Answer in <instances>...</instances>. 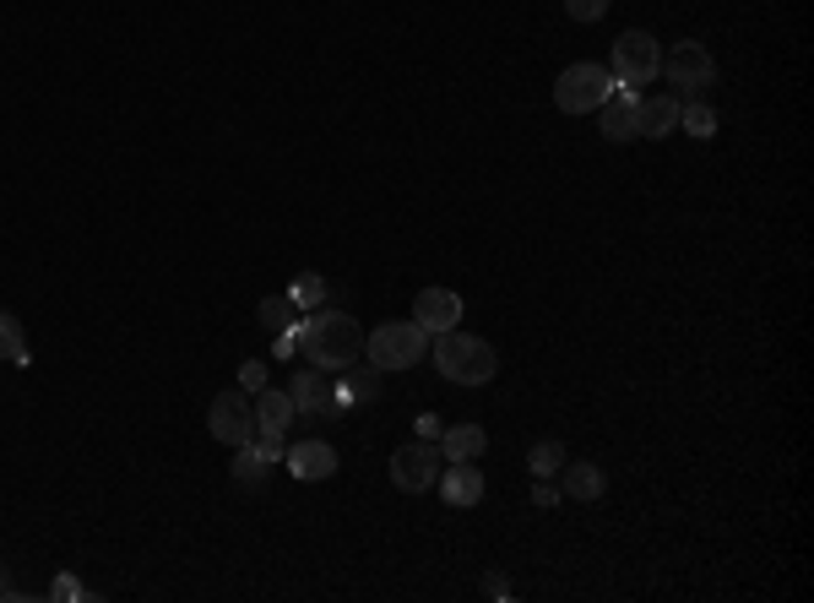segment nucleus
<instances>
[{
	"instance_id": "nucleus-21",
	"label": "nucleus",
	"mask_w": 814,
	"mask_h": 603,
	"mask_svg": "<svg viewBox=\"0 0 814 603\" xmlns=\"http://www.w3.org/2000/svg\"><path fill=\"white\" fill-rule=\"evenodd\" d=\"M255 321H261L266 332H288V327L299 321V310H294V299H288V294H277V299H261Z\"/></svg>"
},
{
	"instance_id": "nucleus-30",
	"label": "nucleus",
	"mask_w": 814,
	"mask_h": 603,
	"mask_svg": "<svg viewBox=\"0 0 814 603\" xmlns=\"http://www.w3.org/2000/svg\"><path fill=\"white\" fill-rule=\"evenodd\" d=\"M419 435H424V441H440V419H435V413H424V419H419Z\"/></svg>"
},
{
	"instance_id": "nucleus-14",
	"label": "nucleus",
	"mask_w": 814,
	"mask_h": 603,
	"mask_svg": "<svg viewBox=\"0 0 814 603\" xmlns=\"http://www.w3.org/2000/svg\"><path fill=\"white\" fill-rule=\"evenodd\" d=\"M635 126H641V136H668V131H679V98H674V93H657V98H635Z\"/></svg>"
},
{
	"instance_id": "nucleus-1",
	"label": "nucleus",
	"mask_w": 814,
	"mask_h": 603,
	"mask_svg": "<svg viewBox=\"0 0 814 603\" xmlns=\"http://www.w3.org/2000/svg\"><path fill=\"white\" fill-rule=\"evenodd\" d=\"M294 337L305 342L315 370H348L353 359H364V327L348 310H310L305 321H294Z\"/></svg>"
},
{
	"instance_id": "nucleus-24",
	"label": "nucleus",
	"mask_w": 814,
	"mask_h": 603,
	"mask_svg": "<svg viewBox=\"0 0 814 603\" xmlns=\"http://www.w3.org/2000/svg\"><path fill=\"white\" fill-rule=\"evenodd\" d=\"M527 468H532V478H554L564 468V446L560 441H538L532 457H527Z\"/></svg>"
},
{
	"instance_id": "nucleus-32",
	"label": "nucleus",
	"mask_w": 814,
	"mask_h": 603,
	"mask_svg": "<svg viewBox=\"0 0 814 603\" xmlns=\"http://www.w3.org/2000/svg\"><path fill=\"white\" fill-rule=\"evenodd\" d=\"M0 599H11V588H6V571H0Z\"/></svg>"
},
{
	"instance_id": "nucleus-15",
	"label": "nucleus",
	"mask_w": 814,
	"mask_h": 603,
	"mask_svg": "<svg viewBox=\"0 0 814 603\" xmlns=\"http://www.w3.org/2000/svg\"><path fill=\"white\" fill-rule=\"evenodd\" d=\"M554 478H560V495H570V500H603L609 495V478L598 463H564Z\"/></svg>"
},
{
	"instance_id": "nucleus-4",
	"label": "nucleus",
	"mask_w": 814,
	"mask_h": 603,
	"mask_svg": "<svg viewBox=\"0 0 814 603\" xmlns=\"http://www.w3.org/2000/svg\"><path fill=\"white\" fill-rule=\"evenodd\" d=\"M614 98V71L598 66V61H575V66L560 71L554 82V104L564 115H586V109H603Z\"/></svg>"
},
{
	"instance_id": "nucleus-3",
	"label": "nucleus",
	"mask_w": 814,
	"mask_h": 603,
	"mask_svg": "<svg viewBox=\"0 0 814 603\" xmlns=\"http://www.w3.org/2000/svg\"><path fill=\"white\" fill-rule=\"evenodd\" d=\"M364 359L376 364L380 375H391V370H413V364L430 359V332H424L419 321H385V327H376V332H364Z\"/></svg>"
},
{
	"instance_id": "nucleus-18",
	"label": "nucleus",
	"mask_w": 814,
	"mask_h": 603,
	"mask_svg": "<svg viewBox=\"0 0 814 603\" xmlns=\"http://www.w3.org/2000/svg\"><path fill=\"white\" fill-rule=\"evenodd\" d=\"M603 136L609 141H635L641 136V126H635V93H620V98L603 104Z\"/></svg>"
},
{
	"instance_id": "nucleus-2",
	"label": "nucleus",
	"mask_w": 814,
	"mask_h": 603,
	"mask_svg": "<svg viewBox=\"0 0 814 603\" xmlns=\"http://www.w3.org/2000/svg\"><path fill=\"white\" fill-rule=\"evenodd\" d=\"M430 353H435L440 381H451V387H484L500 370V359H495V348L484 337H467V332H456V327L430 337Z\"/></svg>"
},
{
	"instance_id": "nucleus-10",
	"label": "nucleus",
	"mask_w": 814,
	"mask_h": 603,
	"mask_svg": "<svg viewBox=\"0 0 814 603\" xmlns=\"http://www.w3.org/2000/svg\"><path fill=\"white\" fill-rule=\"evenodd\" d=\"M462 294H451V288H424L419 299H413V321L424 327L430 337H440V332H451L456 321H462Z\"/></svg>"
},
{
	"instance_id": "nucleus-5",
	"label": "nucleus",
	"mask_w": 814,
	"mask_h": 603,
	"mask_svg": "<svg viewBox=\"0 0 814 603\" xmlns=\"http://www.w3.org/2000/svg\"><path fill=\"white\" fill-rule=\"evenodd\" d=\"M609 71L620 87H646L652 76H663V50L646 28H630L614 39V55H609Z\"/></svg>"
},
{
	"instance_id": "nucleus-9",
	"label": "nucleus",
	"mask_w": 814,
	"mask_h": 603,
	"mask_svg": "<svg viewBox=\"0 0 814 603\" xmlns=\"http://www.w3.org/2000/svg\"><path fill=\"white\" fill-rule=\"evenodd\" d=\"M288 398H294V413H310V419H337L342 413L337 381H326V370H299L294 387H288Z\"/></svg>"
},
{
	"instance_id": "nucleus-20",
	"label": "nucleus",
	"mask_w": 814,
	"mask_h": 603,
	"mask_svg": "<svg viewBox=\"0 0 814 603\" xmlns=\"http://www.w3.org/2000/svg\"><path fill=\"white\" fill-rule=\"evenodd\" d=\"M679 126L706 141V136H717V109H711L706 98H679Z\"/></svg>"
},
{
	"instance_id": "nucleus-7",
	"label": "nucleus",
	"mask_w": 814,
	"mask_h": 603,
	"mask_svg": "<svg viewBox=\"0 0 814 603\" xmlns=\"http://www.w3.org/2000/svg\"><path fill=\"white\" fill-rule=\"evenodd\" d=\"M663 76H668L685 98H706V87L717 82V61H711L706 44L685 39V44H674V50L663 55Z\"/></svg>"
},
{
	"instance_id": "nucleus-12",
	"label": "nucleus",
	"mask_w": 814,
	"mask_h": 603,
	"mask_svg": "<svg viewBox=\"0 0 814 603\" xmlns=\"http://www.w3.org/2000/svg\"><path fill=\"white\" fill-rule=\"evenodd\" d=\"M435 484H440V500H445V506H456V511L484 500V473L473 468V463H451V468H440Z\"/></svg>"
},
{
	"instance_id": "nucleus-28",
	"label": "nucleus",
	"mask_w": 814,
	"mask_h": 603,
	"mask_svg": "<svg viewBox=\"0 0 814 603\" xmlns=\"http://www.w3.org/2000/svg\"><path fill=\"white\" fill-rule=\"evenodd\" d=\"M50 599H61V603H76V599H87V588L76 582V576H55V588H50Z\"/></svg>"
},
{
	"instance_id": "nucleus-22",
	"label": "nucleus",
	"mask_w": 814,
	"mask_h": 603,
	"mask_svg": "<svg viewBox=\"0 0 814 603\" xmlns=\"http://www.w3.org/2000/svg\"><path fill=\"white\" fill-rule=\"evenodd\" d=\"M0 359H11V364H28L33 359L28 353V337H22V321L6 316V310H0Z\"/></svg>"
},
{
	"instance_id": "nucleus-8",
	"label": "nucleus",
	"mask_w": 814,
	"mask_h": 603,
	"mask_svg": "<svg viewBox=\"0 0 814 603\" xmlns=\"http://www.w3.org/2000/svg\"><path fill=\"white\" fill-rule=\"evenodd\" d=\"M440 463H445V457H440L435 441H408V446L391 452V484H397L402 495H424V489H435Z\"/></svg>"
},
{
	"instance_id": "nucleus-19",
	"label": "nucleus",
	"mask_w": 814,
	"mask_h": 603,
	"mask_svg": "<svg viewBox=\"0 0 814 603\" xmlns=\"http://www.w3.org/2000/svg\"><path fill=\"white\" fill-rule=\"evenodd\" d=\"M266 468H272V463H266L255 446H234V468H229V478H234L240 489H261V484H266Z\"/></svg>"
},
{
	"instance_id": "nucleus-29",
	"label": "nucleus",
	"mask_w": 814,
	"mask_h": 603,
	"mask_svg": "<svg viewBox=\"0 0 814 603\" xmlns=\"http://www.w3.org/2000/svg\"><path fill=\"white\" fill-rule=\"evenodd\" d=\"M532 500H538V506H560V484H554V478H538V484H532Z\"/></svg>"
},
{
	"instance_id": "nucleus-26",
	"label": "nucleus",
	"mask_w": 814,
	"mask_h": 603,
	"mask_svg": "<svg viewBox=\"0 0 814 603\" xmlns=\"http://www.w3.org/2000/svg\"><path fill=\"white\" fill-rule=\"evenodd\" d=\"M251 446L261 452V457H266V463H277V457L288 452V441H283L277 430H255V435H251Z\"/></svg>"
},
{
	"instance_id": "nucleus-31",
	"label": "nucleus",
	"mask_w": 814,
	"mask_h": 603,
	"mask_svg": "<svg viewBox=\"0 0 814 603\" xmlns=\"http://www.w3.org/2000/svg\"><path fill=\"white\" fill-rule=\"evenodd\" d=\"M484 593H489V599H510V582H505V576H489Z\"/></svg>"
},
{
	"instance_id": "nucleus-11",
	"label": "nucleus",
	"mask_w": 814,
	"mask_h": 603,
	"mask_svg": "<svg viewBox=\"0 0 814 603\" xmlns=\"http://www.w3.org/2000/svg\"><path fill=\"white\" fill-rule=\"evenodd\" d=\"M283 463H288L294 478H305V484H326L337 473V446L331 441H294L283 452Z\"/></svg>"
},
{
	"instance_id": "nucleus-17",
	"label": "nucleus",
	"mask_w": 814,
	"mask_h": 603,
	"mask_svg": "<svg viewBox=\"0 0 814 603\" xmlns=\"http://www.w3.org/2000/svg\"><path fill=\"white\" fill-rule=\"evenodd\" d=\"M288 424H294V398L261 387V392H255V430H277V435H288Z\"/></svg>"
},
{
	"instance_id": "nucleus-13",
	"label": "nucleus",
	"mask_w": 814,
	"mask_h": 603,
	"mask_svg": "<svg viewBox=\"0 0 814 603\" xmlns=\"http://www.w3.org/2000/svg\"><path fill=\"white\" fill-rule=\"evenodd\" d=\"M337 402H342V413H348V408H370V402H380V370L370 364V359H353V364L342 370Z\"/></svg>"
},
{
	"instance_id": "nucleus-16",
	"label": "nucleus",
	"mask_w": 814,
	"mask_h": 603,
	"mask_svg": "<svg viewBox=\"0 0 814 603\" xmlns=\"http://www.w3.org/2000/svg\"><path fill=\"white\" fill-rule=\"evenodd\" d=\"M440 457L445 463H478L484 457V446H489V435L478 430V424H456V430H440Z\"/></svg>"
},
{
	"instance_id": "nucleus-27",
	"label": "nucleus",
	"mask_w": 814,
	"mask_h": 603,
	"mask_svg": "<svg viewBox=\"0 0 814 603\" xmlns=\"http://www.w3.org/2000/svg\"><path fill=\"white\" fill-rule=\"evenodd\" d=\"M240 387H245L251 398L266 387V364H261V359H245V364H240Z\"/></svg>"
},
{
	"instance_id": "nucleus-23",
	"label": "nucleus",
	"mask_w": 814,
	"mask_h": 603,
	"mask_svg": "<svg viewBox=\"0 0 814 603\" xmlns=\"http://www.w3.org/2000/svg\"><path fill=\"white\" fill-rule=\"evenodd\" d=\"M288 299H294V310H305V316H310L315 305H326V277H315V272L294 277V283H288Z\"/></svg>"
},
{
	"instance_id": "nucleus-6",
	"label": "nucleus",
	"mask_w": 814,
	"mask_h": 603,
	"mask_svg": "<svg viewBox=\"0 0 814 603\" xmlns=\"http://www.w3.org/2000/svg\"><path fill=\"white\" fill-rule=\"evenodd\" d=\"M207 430H212V441H223V446H251V435H255V398L245 392V387L218 392L212 408H207Z\"/></svg>"
},
{
	"instance_id": "nucleus-25",
	"label": "nucleus",
	"mask_w": 814,
	"mask_h": 603,
	"mask_svg": "<svg viewBox=\"0 0 814 603\" xmlns=\"http://www.w3.org/2000/svg\"><path fill=\"white\" fill-rule=\"evenodd\" d=\"M564 17L570 22H603L609 17V0H564Z\"/></svg>"
}]
</instances>
